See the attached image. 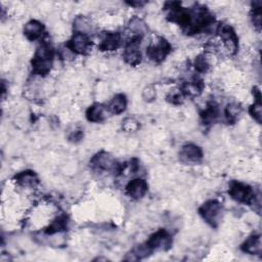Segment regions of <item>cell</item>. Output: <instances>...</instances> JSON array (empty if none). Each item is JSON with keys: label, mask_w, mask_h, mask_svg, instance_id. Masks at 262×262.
<instances>
[{"label": "cell", "mask_w": 262, "mask_h": 262, "mask_svg": "<svg viewBox=\"0 0 262 262\" xmlns=\"http://www.w3.org/2000/svg\"><path fill=\"white\" fill-rule=\"evenodd\" d=\"M54 59V49L52 46L43 42L35 51L32 59V71L35 75L46 76L49 74Z\"/></svg>", "instance_id": "1"}, {"label": "cell", "mask_w": 262, "mask_h": 262, "mask_svg": "<svg viewBox=\"0 0 262 262\" xmlns=\"http://www.w3.org/2000/svg\"><path fill=\"white\" fill-rule=\"evenodd\" d=\"M222 206L216 200H209L199 208V214L211 227H217L219 225L222 219Z\"/></svg>", "instance_id": "2"}, {"label": "cell", "mask_w": 262, "mask_h": 262, "mask_svg": "<svg viewBox=\"0 0 262 262\" xmlns=\"http://www.w3.org/2000/svg\"><path fill=\"white\" fill-rule=\"evenodd\" d=\"M90 165L96 170L102 171H111L114 174H120L124 170V166L122 167L111 154L106 151H99L90 161Z\"/></svg>", "instance_id": "3"}, {"label": "cell", "mask_w": 262, "mask_h": 262, "mask_svg": "<svg viewBox=\"0 0 262 262\" xmlns=\"http://www.w3.org/2000/svg\"><path fill=\"white\" fill-rule=\"evenodd\" d=\"M229 195L238 203H245V204H255L256 201V194L253 190V188L245 183L232 181L229 185L228 189Z\"/></svg>", "instance_id": "4"}, {"label": "cell", "mask_w": 262, "mask_h": 262, "mask_svg": "<svg viewBox=\"0 0 262 262\" xmlns=\"http://www.w3.org/2000/svg\"><path fill=\"white\" fill-rule=\"evenodd\" d=\"M171 49H172V47H171L170 43L166 39L159 38L157 41H154L147 47L146 55L152 61L161 62L171 52Z\"/></svg>", "instance_id": "5"}, {"label": "cell", "mask_w": 262, "mask_h": 262, "mask_svg": "<svg viewBox=\"0 0 262 262\" xmlns=\"http://www.w3.org/2000/svg\"><path fill=\"white\" fill-rule=\"evenodd\" d=\"M141 35H134L127 43L123 57L126 63L130 66H137L141 61V52L139 50Z\"/></svg>", "instance_id": "6"}, {"label": "cell", "mask_w": 262, "mask_h": 262, "mask_svg": "<svg viewBox=\"0 0 262 262\" xmlns=\"http://www.w3.org/2000/svg\"><path fill=\"white\" fill-rule=\"evenodd\" d=\"M171 245H172V238L165 229H159L158 231L152 233L145 243L146 248L150 252L155 250L166 251L170 249Z\"/></svg>", "instance_id": "7"}, {"label": "cell", "mask_w": 262, "mask_h": 262, "mask_svg": "<svg viewBox=\"0 0 262 262\" xmlns=\"http://www.w3.org/2000/svg\"><path fill=\"white\" fill-rule=\"evenodd\" d=\"M179 160L186 165L199 164L203 160V150L196 144L186 143L179 150Z\"/></svg>", "instance_id": "8"}, {"label": "cell", "mask_w": 262, "mask_h": 262, "mask_svg": "<svg viewBox=\"0 0 262 262\" xmlns=\"http://www.w3.org/2000/svg\"><path fill=\"white\" fill-rule=\"evenodd\" d=\"M91 47V40L87 34L75 32L68 42V48L76 54H85Z\"/></svg>", "instance_id": "9"}, {"label": "cell", "mask_w": 262, "mask_h": 262, "mask_svg": "<svg viewBox=\"0 0 262 262\" xmlns=\"http://www.w3.org/2000/svg\"><path fill=\"white\" fill-rule=\"evenodd\" d=\"M218 34L228 52L230 54H234L237 51L238 46V40L234 30L229 26L222 25L218 28Z\"/></svg>", "instance_id": "10"}, {"label": "cell", "mask_w": 262, "mask_h": 262, "mask_svg": "<svg viewBox=\"0 0 262 262\" xmlns=\"http://www.w3.org/2000/svg\"><path fill=\"white\" fill-rule=\"evenodd\" d=\"M147 182L142 178H135L131 180L126 186V193L135 200H139L147 191Z\"/></svg>", "instance_id": "11"}, {"label": "cell", "mask_w": 262, "mask_h": 262, "mask_svg": "<svg viewBox=\"0 0 262 262\" xmlns=\"http://www.w3.org/2000/svg\"><path fill=\"white\" fill-rule=\"evenodd\" d=\"M121 43V35L118 32H106L103 34L100 43L99 49L102 51H113L116 50Z\"/></svg>", "instance_id": "12"}, {"label": "cell", "mask_w": 262, "mask_h": 262, "mask_svg": "<svg viewBox=\"0 0 262 262\" xmlns=\"http://www.w3.org/2000/svg\"><path fill=\"white\" fill-rule=\"evenodd\" d=\"M108 110L101 103H93L86 111V118L89 122L100 123L105 120Z\"/></svg>", "instance_id": "13"}, {"label": "cell", "mask_w": 262, "mask_h": 262, "mask_svg": "<svg viewBox=\"0 0 262 262\" xmlns=\"http://www.w3.org/2000/svg\"><path fill=\"white\" fill-rule=\"evenodd\" d=\"M44 32V26L42 23L36 19L28 21L24 27V35L30 41H35L39 39Z\"/></svg>", "instance_id": "14"}, {"label": "cell", "mask_w": 262, "mask_h": 262, "mask_svg": "<svg viewBox=\"0 0 262 262\" xmlns=\"http://www.w3.org/2000/svg\"><path fill=\"white\" fill-rule=\"evenodd\" d=\"M243 252L251 255L261 254V236L259 234L248 237L241 246Z\"/></svg>", "instance_id": "15"}, {"label": "cell", "mask_w": 262, "mask_h": 262, "mask_svg": "<svg viewBox=\"0 0 262 262\" xmlns=\"http://www.w3.org/2000/svg\"><path fill=\"white\" fill-rule=\"evenodd\" d=\"M14 179L18 185L24 186V187H33L36 184H38V182H39L37 174L31 170L23 171V172L16 174L14 176Z\"/></svg>", "instance_id": "16"}, {"label": "cell", "mask_w": 262, "mask_h": 262, "mask_svg": "<svg viewBox=\"0 0 262 262\" xmlns=\"http://www.w3.org/2000/svg\"><path fill=\"white\" fill-rule=\"evenodd\" d=\"M204 89V83L202 80H198V79H192L191 81L185 82L182 85L181 88V93L184 96H190V97H194L198 96L202 93Z\"/></svg>", "instance_id": "17"}, {"label": "cell", "mask_w": 262, "mask_h": 262, "mask_svg": "<svg viewBox=\"0 0 262 262\" xmlns=\"http://www.w3.org/2000/svg\"><path fill=\"white\" fill-rule=\"evenodd\" d=\"M126 106H127V98L124 94L120 93L113 97V99L108 103L107 110L110 113L114 115H120L126 110Z\"/></svg>", "instance_id": "18"}, {"label": "cell", "mask_w": 262, "mask_h": 262, "mask_svg": "<svg viewBox=\"0 0 262 262\" xmlns=\"http://www.w3.org/2000/svg\"><path fill=\"white\" fill-rule=\"evenodd\" d=\"M219 116V106L215 101L207 103L205 110L201 113V119L204 124H210L215 121Z\"/></svg>", "instance_id": "19"}, {"label": "cell", "mask_w": 262, "mask_h": 262, "mask_svg": "<svg viewBox=\"0 0 262 262\" xmlns=\"http://www.w3.org/2000/svg\"><path fill=\"white\" fill-rule=\"evenodd\" d=\"M67 225H68L67 216L66 215H60L54 221H52V223L46 228L45 232L47 234H54L56 232L64 230L67 228Z\"/></svg>", "instance_id": "20"}, {"label": "cell", "mask_w": 262, "mask_h": 262, "mask_svg": "<svg viewBox=\"0 0 262 262\" xmlns=\"http://www.w3.org/2000/svg\"><path fill=\"white\" fill-rule=\"evenodd\" d=\"M242 113V107L237 103H229L225 108V117L228 123L233 124L237 121Z\"/></svg>", "instance_id": "21"}, {"label": "cell", "mask_w": 262, "mask_h": 262, "mask_svg": "<svg viewBox=\"0 0 262 262\" xmlns=\"http://www.w3.org/2000/svg\"><path fill=\"white\" fill-rule=\"evenodd\" d=\"M194 69L199 72V73H207L210 69V62L208 60V58L206 57L205 54H200L195 57L194 59Z\"/></svg>", "instance_id": "22"}, {"label": "cell", "mask_w": 262, "mask_h": 262, "mask_svg": "<svg viewBox=\"0 0 262 262\" xmlns=\"http://www.w3.org/2000/svg\"><path fill=\"white\" fill-rule=\"evenodd\" d=\"M74 29H75V32L87 34V31L91 29V25L87 18L83 16H79L74 21Z\"/></svg>", "instance_id": "23"}, {"label": "cell", "mask_w": 262, "mask_h": 262, "mask_svg": "<svg viewBox=\"0 0 262 262\" xmlns=\"http://www.w3.org/2000/svg\"><path fill=\"white\" fill-rule=\"evenodd\" d=\"M122 128L126 132H135L140 128V123L135 119V118H126L123 121Z\"/></svg>", "instance_id": "24"}, {"label": "cell", "mask_w": 262, "mask_h": 262, "mask_svg": "<svg viewBox=\"0 0 262 262\" xmlns=\"http://www.w3.org/2000/svg\"><path fill=\"white\" fill-rule=\"evenodd\" d=\"M251 19H252L254 27L258 31H260V29H261V3L258 4L257 7L254 5V8L252 9V13H251Z\"/></svg>", "instance_id": "25"}, {"label": "cell", "mask_w": 262, "mask_h": 262, "mask_svg": "<svg viewBox=\"0 0 262 262\" xmlns=\"http://www.w3.org/2000/svg\"><path fill=\"white\" fill-rule=\"evenodd\" d=\"M156 96H157V92H156V89L154 86H147L143 89L142 97L145 101L150 102L156 98Z\"/></svg>", "instance_id": "26"}, {"label": "cell", "mask_w": 262, "mask_h": 262, "mask_svg": "<svg viewBox=\"0 0 262 262\" xmlns=\"http://www.w3.org/2000/svg\"><path fill=\"white\" fill-rule=\"evenodd\" d=\"M183 94L181 93V91H175V92H171L170 94H168L167 99L169 102L173 103V104H181L183 101Z\"/></svg>", "instance_id": "27"}, {"label": "cell", "mask_w": 262, "mask_h": 262, "mask_svg": "<svg viewBox=\"0 0 262 262\" xmlns=\"http://www.w3.org/2000/svg\"><path fill=\"white\" fill-rule=\"evenodd\" d=\"M82 137H83V132H82L81 130H75V131L69 136L70 140H72V141L80 140V139H82Z\"/></svg>", "instance_id": "28"}]
</instances>
